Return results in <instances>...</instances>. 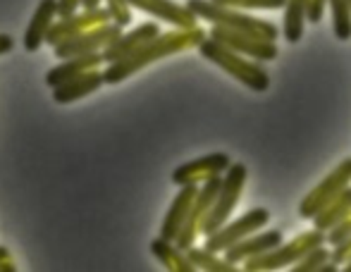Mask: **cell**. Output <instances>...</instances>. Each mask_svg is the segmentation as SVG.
Wrapping results in <instances>:
<instances>
[{"mask_svg":"<svg viewBox=\"0 0 351 272\" xmlns=\"http://www.w3.org/2000/svg\"><path fill=\"white\" fill-rule=\"evenodd\" d=\"M196 48H199V53L206 60H210L213 65L225 69L230 77H234L237 82L249 86L251 91L263 93L270 88V74L258 60H249L246 55H239V53L230 51V48L222 46V43L213 41L210 36H206Z\"/></svg>","mask_w":351,"mask_h":272,"instance_id":"obj_2","label":"cell"},{"mask_svg":"<svg viewBox=\"0 0 351 272\" xmlns=\"http://www.w3.org/2000/svg\"><path fill=\"white\" fill-rule=\"evenodd\" d=\"M208 36L213 38V41L227 46L230 51L239 53V55H246V58H254V60H258V62L280 58V48H278V43H275V41H265V38L249 36V34L234 32V29L217 27V24H213Z\"/></svg>","mask_w":351,"mask_h":272,"instance_id":"obj_9","label":"cell"},{"mask_svg":"<svg viewBox=\"0 0 351 272\" xmlns=\"http://www.w3.org/2000/svg\"><path fill=\"white\" fill-rule=\"evenodd\" d=\"M158 34H160V27H158L156 22H143V24H139L136 29H130V32H122L120 36H117L115 41H112L110 46H108L106 51L101 53L103 60H106V65L122 60V58L132 55V53H134L136 48H141L146 41L156 38Z\"/></svg>","mask_w":351,"mask_h":272,"instance_id":"obj_15","label":"cell"},{"mask_svg":"<svg viewBox=\"0 0 351 272\" xmlns=\"http://www.w3.org/2000/svg\"><path fill=\"white\" fill-rule=\"evenodd\" d=\"M101 65H106L101 53H88V55H77V58H67L60 60L56 67L48 69L46 74V84L51 88L60 86L62 82H70V79L79 77V74L88 72V69H98Z\"/></svg>","mask_w":351,"mask_h":272,"instance_id":"obj_19","label":"cell"},{"mask_svg":"<svg viewBox=\"0 0 351 272\" xmlns=\"http://www.w3.org/2000/svg\"><path fill=\"white\" fill-rule=\"evenodd\" d=\"M106 10L110 14V22L120 29H127L132 24V5L130 0H106Z\"/></svg>","mask_w":351,"mask_h":272,"instance_id":"obj_26","label":"cell"},{"mask_svg":"<svg viewBox=\"0 0 351 272\" xmlns=\"http://www.w3.org/2000/svg\"><path fill=\"white\" fill-rule=\"evenodd\" d=\"M232 165V158L227 153H208L204 158H196L191 162H184L180 165L175 172H172V182L177 186L184 184H204L206 180H213V177H222V172Z\"/></svg>","mask_w":351,"mask_h":272,"instance_id":"obj_12","label":"cell"},{"mask_svg":"<svg viewBox=\"0 0 351 272\" xmlns=\"http://www.w3.org/2000/svg\"><path fill=\"white\" fill-rule=\"evenodd\" d=\"M56 19H58V0H41L36 12H34L32 22H29L27 32H24V38H22L24 51H29V53L41 51V46L46 43V36Z\"/></svg>","mask_w":351,"mask_h":272,"instance_id":"obj_16","label":"cell"},{"mask_svg":"<svg viewBox=\"0 0 351 272\" xmlns=\"http://www.w3.org/2000/svg\"><path fill=\"white\" fill-rule=\"evenodd\" d=\"M184 254L196 270H206V272H237L239 270L234 263H230L225 256L220 258V256L213 254V251H208V249H204V246L199 249V246L194 244V246H189Z\"/></svg>","mask_w":351,"mask_h":272,"instance_id":"obj_23","label":"cell"},{"mask_svg":"<svg viewBox=\"0 0 351 272\" xmlns=\"http://www.w3.org/2000/svg\"><path fill=\"white\" fill-rule=\"evenodd\" d=\"M220 180L222 177H213V180H206L204 184H199L194 203L189 208V215H186L180 234L175 236L177 249L186 251L189 246H194L196 239L201 236V227H204V220L208 217L210 206H213V201H215V194H217V189H220Z\"/></svg>","mask_w":351,"mask_h":272,"instance_id":"obj_7","label":"cell"},{"mask_svg":"<svg viewBox=\"0 0 351 272\" xmlns=\"http://www.w3.org/2000/svg\"><path fill=\"white\" fill-rule=\"evenodd\" d=\"M101 3H103V0H82V3H79V8H82V10H93V8H101Z\"/></svg>","mask_w":351,"mask_h":272,"instance_id":"obj_34","label":"cell"},{"mask_svg":"<svg viewBox=\"0 0 351 272\" xmlns=\"http://www.w3.org/2000/svg\"><path fill=\"white\" fill-rule=\"evenodd\" d=\"M122 32H125V29H120L117 24L106 22V24H101V27H93V29H88V32H82V34H77V36L53 46V53H56V58H60V60L77 58V55H88V53H103Z\"/></svg>","mask_w":351,"mask_h":272,"instance_id":"obj_8","label":"cell"},{"mask_svg":"<svg viewBox=\"0 0 351 272\" xmlns=\"http://www.w3.org/2000/svg\"><path fill=\"white\" fill-rule=\"evenodd\" d=\"M325 5H328V0H308V8H306V22L318 24L320 19H323Z\"/></svg>","mask_w":351,"mask_h":272,"instance_id":"obj_30","label":"cell"},{"mask_svg":"<svg viewBox=\"0 0 351 272\" xmlns=\"http://www.w3.org/2000/svg\"><path fill=\"white\" fill-rule=\"evenodd\" d=\"M14 270H17V265H14L10 251L5 246H0V272H14Z\"/></svg>","mask_w":351,"mask_h":272,"instance_id":"obj_32","label":"cell"},{"mask_svg":"<svg viewBox=\"0 0 351 272\" xmlns=\"http://www.w3.org/2000/svg\"><path fill=\"white\" fill-rule=\"evenodd\" d=\"M306 8L308 0H287L285 3V24L282 34L289 43H299L304 38V24H306Z\"/></svg>","mask_w":351,"mask_h":272,"instance_id":"obj_22","label":"cell"},{"mask_svg":"<svg viewBox=\"0 0 351 272\" xmlns=\"http://www.w3.org/2000/svg\"><path fill=\"white\" fill-rule=\"evenodd\" d=\"M351 234V212L347 217H344L342 222H337V225L332 227V230H328L325 232V244H330V246H337V244H342L344 239Z\"/></svg>","mask_w":351,"mask_h":272,"instance_id":"obj_28","label":"cell"},{"mask_svg":"<svg viewBox=\"0 0 351 272\" xmlns=\"http://www.w3.org/2000/svg\"><path fill=\"white\" fill-rule=\"evenodd\" d=\"M186 8L199 19H208L210 24H217V27L234 29V32L249 34V36L256 38H265V41H278L280 38V29L273 22H265V19H258L254 14L239 12L234 8H225V5H217L213 0H186Z\"/></svg>","mask_w":351,"mask_h":272,"instance_id":"obj_3","label":"cell"},{"mask_svg":"<svg viewBox=\"0 0 351 272\" xmlns=\"http://www.w3.org/2000/svg\"><path fill=\"white\" fill-rule=\"evenodd\" d=\"M351 212V186L347 189H342L337 196H335L332 201H330L328 206H323L318 212H315L311 220H313V227L320 232H328L332 230L337 222H342L344 217H347Z\"/></svg>","mask_w":351,"mask_h":272,"instance_id":"obj_20","label":"cell"},{"mask_svg":"<svg viewBox=\"0 0 351 272\" xmlns=\"http://www.w3.org/2000/svg\"><path fill=\"white\" fill-rule=\"evenodd\" d=\"M349 258H351V234L342 241V244L332 246V251H330V260H335L337 265H344Z\"/></svg>","mask_w":351,"mask_h":272,"instance_id":"obj_29","label":"cell"},{"mask_svg":"<svg viewBox=\"0 0 351 272\" xmlns=\"http://www.w3.org/2000/svg\"><path fill=\"white\" fill-rule=\"evenodd\" d=\"M206 36H208V32H204L201 27L175 29V32L158 34L156 38H151V41H146L141 48H136L132 55L122 58V60H117V62H110V65L103 69V79H106V84H120V82H125V79H130L132 74L139 72V69L160 60V58L196 48Z\"/></svg>","mask_w":351,"mask_h":272,"instance_id":"obj_1","label":"cell"},{"mask_svg":"<svg viewBox=\"0 0 351 272\" xmlns=\"http://www.w3.org/2000/svg\"><path fill=\"white\" fill-rule=\"evenodd\" d=\"M349 5H351V0H349Z\"/></svg>","mask_w":351,"mask_h":272,"instance_id":"obj_36","label":"cell"},{"mask_svg":"<svg viewBox=\"0 0 351 272\" xmlns=\"http://www.w3.org/2000/svg\"><path fill=\"white\" fill-rule=\"evenodd\" d=\"M151 254L160 260V265L170 272H194L196 268L191 265V260L186 258V254L182 249H177L175 241H167L162 236L151 241Z\"/></svg>","mask_w":351,"mask_h":272,"instance_id":"obj_21","label":"cell"},{"mask_svg":"<svg viewBox=\"0 0 351 272\" xmlns=\"http://www.w3.org/2000/svg\"><path fill=\"white\" fill-rule=\"evenodd\" d=\"M246 175H249V170H246L244 162H232V165L222 172L220 189H217L208 217H206L204 227H201V234L204 236H208L215 230H220V227L232 217V212H234L237 203H239L241 194H244Z\"/></svg>","mask_w":351,"mask_h":272,"instance_id":"obj_4","label":"cell"},{"mask_svg":"<svg viewBox=\"0 0 351 272\" xmlns=\"http://www.w3.org/2000/svg\"><path fill=\"white\" fill-rule=\"evenodd\" d=\"M82 0H58V17H67V14L77 12Z\"/></svg>","mask_w":351,"mask_h":272,"instance_id":"obj_31","label":"cell"},{"mask_svg":"<svg viewBox=\"0 0 351 272\" xmlns=\"http://www.w3.org/2000/svg\"><path fill=\"white\" fill-rule=\"evenodd\" d=\"M130 5L141 10V12L162 19V22L172 24V27H177V29L199 27V24H196L199 17H196L186 5H180V3H175V0H130Z\"/></svg>","mask_w":351,"mask_h":272,"instance_id":"obj_14","label":"cell"},{"mask_svg":"<svg viewBox=\"0 0 351 272\" xmlns=\"http://www.w3.org/2000/svg\"><path fill=\"white\" fill-rule=\"evenodd\" d=\"M351 184V158H344L308 196L299 203V217L301 220H311L315 212L320 210L323 206H328L335 196L339 194L342 189H347Z\"/></svg>","mask_w":351,"mask_h":272,"instance_id":"obj_10","label":"cell"},{"mask_svg":"<svg viewBox=\"0 0 351 272\" xmlns=\"http://www.w3.org/2000/svg\"><path fill=\"white\" fill-rule=\"evenodd\" d=\"M325 244V232L320 230H311L304 232V234L294 236L291 241H282L280 246L275 249L265 251V254L256 256V258L244 260V270L246 272H258V270H280V268H289L294 265L306 251L315 249V246H323Z\"/></svg>","mask_w":351,"mask_h":272,"instance_id":"obj_5","label":"cell"},{"mask_svg":"<svg viewBox=\"0 0 351 272\" xmlns=\"http://www.w3.org/2000/svg\"><path fill=\"white\" fill-rule=\"evenodd\" d=\"M110 22V14L106 8H93V10H77V12L67 14V17H58L53 22L51 32L46 36L48 46H58V43L67 41V38L77 36L82 32H88L93 27H101V24Z\"/></svg>","mask_w":351,"mask_h":272,"instance_id":"obj_11","label":"cell"},{"mask_svg":"<svg viewBox=\"0 0 351 272\" xmlns=\"http://www.w3.org/2000/svg\"><path fill=\"white\" fill-rule=\"evenodd\" d=\"M282 241H285L282 230H265V232L258 230V232H254V234L239 239L237 244H232L230 249H225L222 254H225V258L230 260V263L241 265L244 260L256 258V256H261V254H265V251L280 246Z\"/></svg>","mask_w":351,"mask_h":272,"instance_id":"obj_13","label":"cell"},{"mask_svg":"<svg viewBox=\"0 0 351 272\" xmlns=\"http://www.w3.org/2000/svg\"><path fill=\"white\" fill-rule=\"evenodd\" d=\"M328 260H330V249H325V244L315 246V249L306 251V254L296 260L291 272H318L320 265L328 263Z\"/></svg>","mask_w":351,"mask_h":272,"instance_id":"obj_25","label":"cell"},{"mask_svg":"<svg viewBox=\"0 0 351 272\" xmlns=\"http://www.w3.org/2000/svg\"><path fill=\"white\" fill-rule=\"evenodd\" d=\"M12 48H14V38L10 36V34H0V55L10 53Z\"/></svg>","mask_w":351,"mask_h":272,"instance_id":"obj_33","label":"cell"},{"mask_svg":"<svg viewBox=\"0 0 351 272\" xmlns=\"http://www.w3.org/2000/svg\"><path fill=\"white\" fill-rule=\"evenodd\" d=\"M199 191V184H184L180 186L175 201H172L170 210L165 212V220L160 225V236L167 241H175V236L180 234L182 225H184L186 215H189V208L194 203V196Z\"/></svg>","mask_w":351,"mask_h":272,"instance_id":"obj_18","label":"cell"},{"mask_svg":"<svg viewBox=\"0 0 351 272\" xmlns=\"http://www.w3.org/2000/svg\"><path fill=\"white\" fill-rule=\"evenodd\" d=\"M106 84L103 79V69H88V72L79 74V77L70 79V82H62L60 86L53 88V101L60 103V106H67V103H74L84 96H91L93 91Z\"/></svg>","mask_w":351,"mask_h":272,"instance_id":"obj_17","label":"cell"},{"mask_svg":"<svg viewBox=\"0 0 351 272\" xmlns=\"http://www.w3.org/2000/svg\"><path fill=\"white\" fill-rule=\"evenodd\" d=\"M332 12V32L339 41L351 38V5L349 0H328Z\"/></svg>","mask_w":351,"mask_h":272,"instance_id":"obj_24","label":"cell"},{"mask_svg":"<svg viewBox=\"0 0 351 272\" xmlns=\"http://www.w3.org/2000/svg\"><path fill=\"white\" fill-rule=\"evenodd\" d=\"M268 222H270L268 208H251V210H246L241 217H237V220H232V222L227 220L220 230H215L213 234L206 236L204 249L213 251V254H222V251L230 249V246L237 244L239 239L263 230Z\"/></svg>","mask_w":351,"mask_h":272,"instance_id":"obj_6","label":"cell"},{"mask_svg":"<svg viewBox=\"0 0 351 272\" xmlns=\"http://www.w3.org/2000/svg\"><path fill=\"white\" fill-rule=\"evenodd\" d=\"M344 270H347V272H351V258L347 260V263H344Z\"/></svg>","mask_w":351,"mask_h":272,"instance_id":"obj_35","label":"cell"},{"mask_svg":"<svg viewBox=\"0 0 351 272\" xmlns=\"http://www.w3.org/2000/svg\"><path fill=\"white\" fill-rule=\"evenodd\" d=\"M213 3L234 10H280L285 8L287 0H213Z\"/></svg>","mask_w":351,"mask_h":272,"instance_id":"obj_27","label":"cell"}]
</instances>
